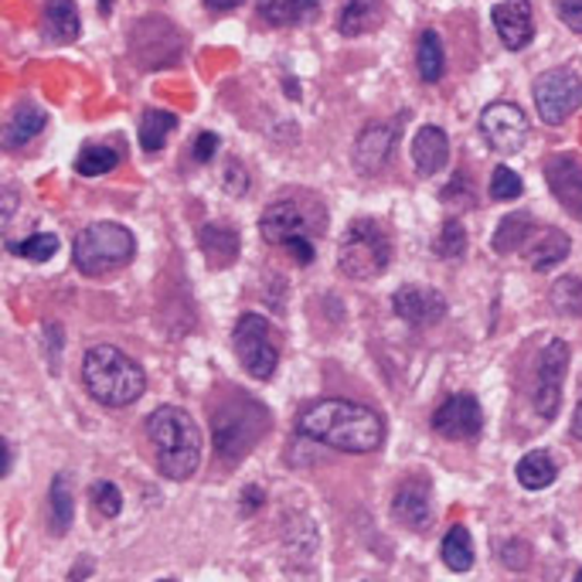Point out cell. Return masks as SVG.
Listing matches in <instances>:
<instances>
[{"mask_svg": "<svg viewBox=\"0 0 582 582\" xmlns=\"http://www.w3.org/2000/svg\"><path fill=\"white\" fill-rule=\"evenodd\" d=\"M433 429L443 440L474 443L484 433V409L477 403V395L453 392L450 398H443V403L436 406V412H433Z\"/></svg>", "mask_w": 582, "mask_h": 582, "instance_id": "13", "label": "cell"}, {"mask_svg": "<svg viewBox=\"0 0 582 582\" xmlns=\"http://www.w3.org/2000/svg\"><path fill=\"white\" fill-rule=\"evenodd\" d=\"M446 205H456V198H459V205H470L474 201V195H470V184H467V174H456L446 188H443V195H440Z\"/></svg>", "mask_w": 582, "mask_h": 582, "instance_id": "41", "label": "cell"}, {"mask_svg": "<svg viewBox=\"0 0 582 582\" xmlns=\"http://www.w3.org/2000/svg\"><path fill=\"white\" fill-rule=\"evenodd\" d=\"M219 147H222V140H219V133H198L195 137V143H191V161L195 164H211V158L219 153Z\"/></svg>", "mask_w": 582, "mask_h": 582, "instance_id": "39", "label": "cell"}, {"mask_svg": "<svg viewBox=\"0 0 582 582\" xmlns=\"http://www.w3.org/2000/svg\"><path fill=\"white\" fill-rule=\"evenodd\" d=\"M490 201H514L525 195V181H521L517 171H511L508 164L494 167V174H490V188H487Z\"/></svg>", "mask_w": 582, "mask_h": 582, "instance_id": "35", "label": "cell"}, {"mask_svg": "<svg viewBox=\"0 0 582 582\" xmlns=\"http://www.w3.org/2000/svg\"><path fill=\"white\" fill-rule=\"evenodd\" d=\"M575 579H582V569H579V572H575Z\"/></svg>", "mask_w": 582, "mask_h": 582, "instance_id": "48", "label": "cell"}, {"mask_svg": "<svg viewBox=\"0 0 582 582\" xmlns=\"http://www.w3.org/2000/svg\"><path fill=\"white\" fill-rule=\"evenodd\" d=\"M327 205L324 198L311 195V191H300L290 198L272 201L263 219H259V235L276 245V249H287L300 266H311L314 263V242L324 238L327 232Z\"/></svg>", "mask_w": 582, "mask_h": 582, "instance_id": "2", "label": "cell"}, {"mask_svg": "<svg viewBox=\"0 0 582 582\" xmlns=\"http://www.w3.org/2000/svg\"><path fill=\"white\" fill-rule=\"evenodd\" d=\"M296 433L341 453H375L385 443V419L348 398H321L300 412Z\"/></svg>", "mask_w": 582, "mask_h": 582, "instance_id": "1", "label": "cell"}, {"mask_svg": "<svg viewBox=\"0 0 582 582\" xmlns=\"http://www.w3.org/2000/svg\"><path fill=\"white\" fill-rule=\"evenodd\" d=\"M82 385L106 409H127L147 388L143 368L113 345H92L82 358Z\"/></svg>", "mask_w": 582, "mask_h": 582, "instance_id": "4", "label": "cell"}, {"mask_svg": "<svg viewBox=\"0 0 582 582\" xmlns=\"http://www.w3.org/2000/svg\"><path fill=\"white\" fill-rule=\"evenodd\" d=\"M535 235V219L528 211H511L508 219H501V225H498V232H494V253H501V256H511V253H517V249H525V242Z\"/></svg>", "mask_w": 582, "mask_h": 582, "instance_id": "26", "label": "cell"}, {"mask_svg": "<svg viewBox=\"0 0 582 582\" xmlns=\"http://www.w3.org/2000/svg\"><path fill=\"white\" fill-rule=\"evenodd\" d=\"M450 161V137L440 127H422L412 140V164L419 174L433 177Z\"/></svg>", "mask_w": 582, "mask_h": 582, "instance_id": "20", "label": "cell"}, {"mask_svg": "<svg viewBox=\"0 0 582 582\" xmlns=\"http://www.w3.org/2000/svg\"><path fill=\"white\" fill-rule=\"evenodd\" d=\"M75 517V490H72V477L69 474H55L51 487H48V525L55 535H66L72 528Z\"/></svg>", "mask_w": 582, "mask_h": 582, "instance_id": "23", "label": "cell"}, {"mask_svg": "<svg viewBox=\"0 0 582 582\" xmlns=\"http://www.w3.org/2000/svg\"><path fill=\"white\" fill-rule=\"evenodd\" d=\"M528 116L521 113L517 103H490L484 113H480V133L487 140L490 150L498 153H517L521 147L528 143Z\"/></svg>", "mask_w": 582, "mask_h": 582, "instance_id": "12", "label": "cell"}, {"mask_svg": "<svg viewBox=\"0 0 582 582\" xmlns=\"http://www.w3.org/2000/svg\"><path fill=\"white\" fill-rule=\"evenodd\" d=\"M147 436L153 446V459L158 470L167 480H188L201 467V429L198 422L177 409V406H161L147 416Z\"/></svg>", "mask_w": 582, "mask_h": 582, "instance_id": "3", "label": "cell"}, {"mask_svg": "<svg viewBox=\"0 0 582 582\" xmlns=\"http://www.w3.org/2000/svg\"><path fill=\"white\" fill-rule=\"evenodd\" d=\"M82 575H89V566H82V569H72V572H69V579H82Z\"/></svg>", "mask_w": 582, "mask_h": 582, "instance_id": "47", "label": "cell"}, {"mask_svg": "<svg viewBox=\"0 0 582 582\" xmlns=\"http://www.w3.org/2000/svg\"><path fill=\"white\" fill-rule=\"evenodd\" d=\"M566 372H569V345L562 337H548L535 361V388H532V406L542 419L559 416Z\"/></svg>", "mask_w": 582, "mask_h": 582, "instance_id": "10", "label": "cell"}, {"mask_svg": "<svg viewBox=\"0 0 582 582\" xmlns=\"http://www.w3.org/2000/svg\"><path fill=\"white\" fill-rule=\"evenodd\" d=\"M116 167H119V153L106 143H85L75 158V171L82 177H100V174H109Z\"/></svg>", "mask_w": 582, "mask_h": 582, "instance_id": "32", "label": "cell"}, {"mask_svg": "<svg viewBox=\"0 0 582 582\" xmlns=\"http://www.w3.org/2000/svg\"><path fill=\"white\" fill-rule=\"evenodd\" d=\"M385 0H345L341 14H337V31L345 38H361L385 24Z\"/></svg>", "mask_w": 582, "mask_h": 582, "instance_id": "19", "label": "cell"}, {"mask_svg": "<svg viewBox=\"0 0 582 582\" xmlns=\"http://www.w3.org/2000/svg\"><path fill=\"white\" fill-rule=\"evenodd\" d=\"M433 253L440 259H459L467 253V229L459 225V219H446L436 242H433Z\"/></svg>", "mask_w": 582, "mask_h": 582, "instance_id": "34", "label": "cell"}, {"mask_svg": "<svg viewBox=\"0 0 582 582\" xmlns=\"http://www.w3.org/2000/svg\"><path fill=\"white\" fill-rule=\"evenodd\" d=\"M177 127V116L167 113V109H147L143 119H140V147L143 150H161L167 143V137L174 133Z\"/></svg>", "mask_w": 582, "mask_h": 582, "instance_id": "30", "label": "cell"}, {"mask_svg": "<svg viewBox=\"0 0 582 582\" xmlns=\"http://www.w3.org/2000/svg\"><path fill=\"white\" fill-rule=\"evenodd\" d=\"M490 21H494L498 38L504 42V48L521 51L528 48L535 38V11H532V0H501L490 11Z\"/></svg>", "mask_w": 582, "mask_h": 582, "instance_id": "16", "label": "cell"}, {"mask_svg": "<svg viewBox=\"0 0 582 582\" xmlns=\"http://www.w3.org/2000/svg\"><path fill=\"white\" fill-rule=\"evenodd\" d=\"M498 556L508 569L521 572V569H528L532 566V545L528 542H521V538H511V542H501L498 545Z\"/></svg>", "mask_w": 582, "mask_h": 582, "instance_id": "37", "label": "cell"}, {"mask_svg": "<svg viewBox=\"0 0 582 582\" xmlns=\"http://www.w3.org/2000/svg\"><path fill=\"white\" fill-rule=\"evenodd\" d=\"M572 436L582 443V398H579V406H575V412H572Z\"/></svg>", "mask_w": 582, "mask_h": 582, "instance_id": "44", "label": "cell"}, {"mask_svg": "<svg viewBox=\"0 0 582 582\" xmlns=\"http://www.w3.org/2000/svg\"><path fill=\"white\" fill-rule=\"evenodd\" d=\"M266 494L259 487H245V494H242V514H253L256 508H263Z\"/></svg>", "mask_w": 582, "mask_h": 582, "instance_id": "42", "label": "cell"}, {"mask_svg": "<svg viewBox=\"0 0 582 582\" xmlns=\"http://www.w3.org/2000/svg\"><path fill=\"white\" fill-rule=\"evenodd\" d=\"M416 69L422 82H440L443 69H446V51L436 31H422L419 45H416Z\"/></svg>", "mask_w": 582, "mask_h": 582, "instance_id": "28", "label": "cell"}, {"mask_svg": "<svg viewBox=\"0 0 582 582\" xmlns=\"http://www.w3.org/2000/svg\"><path fill=\"white\" fill-rule=\"evenodd\" d=\"M45 127H48V116L38 106H18L4 127V147L18 150V147L35 140Z\"/></svg>", "mask_w": 582, "mask_h": 582, "instance_id": "27", "label": "cell"}, {"mask_svg": "<svg viewBox=\"0 0 582 582\" xmlns=\"http://www.w3.org/2000/svg\"><path fill=\"white\" fill-rule=\"evenodd\" d=\"M551 311L562 317H582V276H562L548 290Z\"/></svg>", "mask_w": 582, "mask_h": 582, "instance_id": "31", "label": "cell"}, {"mask_svg": "<svg viewBox=\"0 0 582 582\" xmlns=\"http://www.w3.org/2000/svg\"><path fill=\"white\" fill-rule=\"evenodd\" d=\"M440 556L446 562V569L453 572H470L474 569V538L467 525H453L440 545Z\"/></svg>", "mask_w": 582, "mask_h": 582, "instance_id": "29", "label": "cell"}, {"mask_svg": "<svg viewBox=\"0 0 582 582\" xmlns=\"http://www.w3.org/2000/svg\"><path fill=\"white\" fill-rule=\"evenodd\" d=\"M569 249H572V238L562 229H542L538 238L532 242V249H528V266L535 272H548L559 263H566Z\"/></svg>", "mask_w": 582, "mask_h": 582, "instance_id": "22", "label": "cell"}, {"mask_svg": "<svg viewBox=\"0 0 582 582\" xmlns=\"http://www.w3.org/2000/svg\"><path fill=\"white\" fill-rule=\"evenodd\" d=\"M269 433V412L253 403V398H232V403L214 409L211 419V436H214V453L225 464H238L242 456H249V450Z\"/></svg>", "mask_w": 582, "mask_h": 582, "instance_id": "5", "label": "cell"}, {"mask_svg": "<svg viewBox=\"0 0 582 582\" xmlns=\"http://www.w3.org/2000/svg\"><path fill=\"white\" fill-rule=\"evenodd\" d=\"M545 181L556 201L582 222V158L579 153H556L545 161Z\"/></svg>", "mask_w": 582, "mask_h": 582, "instance_id": "15", "label": "cell"}, {"mask_svg": "<svg viewBox=\"0 0 582 582\" xmlns=\"http://www.w3.org/2000/svg\"><path fill=\"white\" fill-rule=\"evenodd\" d=\"M392 514L395 521H403L406 528L412 532H426L429 528V521H433V504H429V490L416 480L403 484L395 490V498H392Z\"/></svg>", "mask_w": 582, "mask_h": 582, "instance_id": "17", "label": "cell"}, {"mask_svg": "<svg viewBox=\"0 0 582 582\" xmlns=\"http://www.w3.org/2000/svg\"><path fill=\"white\" fill-rule=\"evenodd\" d=\"M514 474H517V484L525 487V490H545V487L556 484L559 467H556V459H551L545 450H532V453H525V456L517 459Z\"/></svg>", "mask_w": 582, "mask_h": 582, "instance_id": "25", "label": "cell"}, {"mask_svg": "<svg viewBox=\"0 0 582 582\" xmlns=\"http://www.w3.org/2000/svg\"><path fill=\"white\" fill-rule=\"evenodd\" d=\"M137 256V238L119 222H96L75 235L72 259L75 269L85 276H109L123 266H130Z\"/></svg>", "mask_w": 582, "mask_h": 582, "instance_id": "7", "label": "cell"}, {"mask_svg": "<svg viewBox=\"0 0 582 582\" xmlns=\"http://www.w3.org/2000/svg\"><path fill=\"white\" fill-rule=\"evenodd\" d=\"M392 263V238L382 222L375 219H354L341 242H337V269H341L348 280L368 283L382 276Z\"/></svg>", "mask_w": 582, "mask_h": 582, "instance_id": "6", "label": "cell"}, {"mask_svg": "<svg viewBox=\"0 0 582 582\" xmlns=\"http://www.w3.org/2000/svg\"><path fill=\"white\" fill-rule=\"evenodd\" d=\"M198 245H201V253H205L211 269H225L238 259L242 238L229 222H208V225L198 229Z\"/></svg>", "mask_w": 582, "mask_h": 582, "instance_id": "18", "label": "cell"}, {"mask_svg": "<svg viewBox=\"0 0 582 582\" xmlns=\"http://www.w3.org/2000/svg\"><path fill=\"white\" fill-rule=\"evenodd\" d=\"M8 253L21 256V259H31V263H45L58 253V235L51 232H38V235H31L24 242H8Z\"/></svg>", "mask_w": 582, "mask_h": 582, "instance_id": "33", "label": "cell"}, {"mask_svg": "<svg viewBox=\"0 0 582 582\" xmlns=\"http://www.w3.org/2000/svg\"><path fill=\"white\" fill-rule=\"evenodd\" d=\"M406 116H392L388 123H368V127L358 133L354 147H351V164L361 177H375L395 153V143L403 137Z\"/></svg>", "mask_w": 582, "mask_h": 582, "instance_id": "11", "label": "cell"}, {"mask_svg": "<svg viewBox=\"0 0 582 582\" xmlns=\"http://www.w3.org/2000/svg\"><path fill=\"white\" fill-rule=\"evenodd\" d=\"M392 311L412 327H433L446 317V296L433 287L406 283L392 293Z\"/></svg>", "mask_w": 582, "mask_h": 582, "instance_id": "14", "label": "cell"}, {"mask_svg": "<svg viewBox=\"0 0 582 582\" xmlns=\"http://www.w3.org/2000/svg\"><path fill=\"white\" fill-rule=\"evenodd\" d=\"M89 498H92V508H96L103 517H116L123 511V494L113 480H96L89 487Z\"/></svg>", "mask_w": 582, "mask_h": 582, "instance_id": "36", "label": "cell"}, {"mask_svg": "<svg viewBox=\"0 0 582 582\" xmlns=\"http://www.w3.org/2000/svg\"><path fill=\"white\" fill-rule=\"evenodd\" d=\"M556 14L569 31L582 35V0H556Z\"/></svg>", "mask_w": 582, "mask_h": 582, "instance_id": "40", "label": "cell"}, {"mask_svg": "<svg viewBox=\"0 0 582 582\" xmlns=\"http://www.w3.org/2000/svg\"><path fill=\"white\" fill-rule=\"evenodd\" d=\"M238 4H245V0H205L208 11H235Z\"/></svg>", "mask_w": 582, "mask_h": 582, "instance_id": "43", "label": "cell"}, {"mask_svg": "<svg viewBox=\"0 0 582 582\" xmlns=\"http://www.w3.org/2000/svg\"><path fill=\"white\" fill-rule=\"evenodd\" d=\"M222 184H225L229 195H249V174H245V164L229 161L225 174H222Z\"/></svg>", "mask_w": 582, "mask_h": 582, "instance_id": "38", "label": "cell"}, {"mask_svg": "<svg viewBox=\"0 0 582 582\" xmlns=\"http://www.w3.org/2000/svg\"><path fill=\"white\" fill-rule=\"evenodd\" d=\"M100 14H113V0H100Z\"/></svg>", "mask_w": 582, "mask_h": 582, "instance_id": "46", "label": "cell"}, {"mask_svg": "<svg viewBox=\"0 0 582 582\" xmlns=\"http://www.w3.org/2000/svg\"><path fill=\"white\" fill-rule=\"evenodd\" d=\"M4 474H11V443L4 440Z\"/></svg>", "mask_w": 582, "mask_h": 582, "instance_id": "45", "label": "cell"}, {"mask_svg": "<svg viewBox=\"0 0 582 582\" xmlns=\"http://www.w3.org/2000/svg\"><path fill=\"white\" fill-rule=\"evenodd\" d=\"M532 96H535L538 119L548 123V127H559V123H566L582 106V75L569 66L548 69L535 79Z\"/></svg>", "mask_w": 582, "mask_h": 582, "instance_id": "9", "label": "cell"}, {"mask_svg": "<svg viewBox=\"0 0 582 582\" xmlns=\"http://www.w3.org/2000/svg\"><path fill=\"white\" fill-rule=\"evenodd\" d=\"M82 21L75 0H45V35L58 45H69L79 38Z\"/></svg>", "mask_w": 582, "mask_h": 582, "instance_id": "24", "label": "cell"}, {"mask_svg": "<svg viewBox=\"0 0 582 582\" xmlns=\"http://www.w3.org/2000/svg\"><path fill=\"white\" fill-rule=\"evenodd\" d=\"M232 345H235L242 368L256 382H266L276 375V364H280V341H276V330L266 317L242 314L232 330Z\"/></svg>", "mask_w": 582, "mask_h": 582, "instance_id": "8", "label": "cell"}, {"mask_svg": "<svg viewBox=\"0 0 582 582\" xmlns=\"http://www.w3.org/2000/svg\"><path fill=\"white\" fill-rule=\"evenodd\" d=\"M324 0H256V11L269 27H296L314 21Z\"/></svg>", "mask_w": 582, "mask_h": 582, "instance_id": "21", "label": "cell"}]
</instances>
